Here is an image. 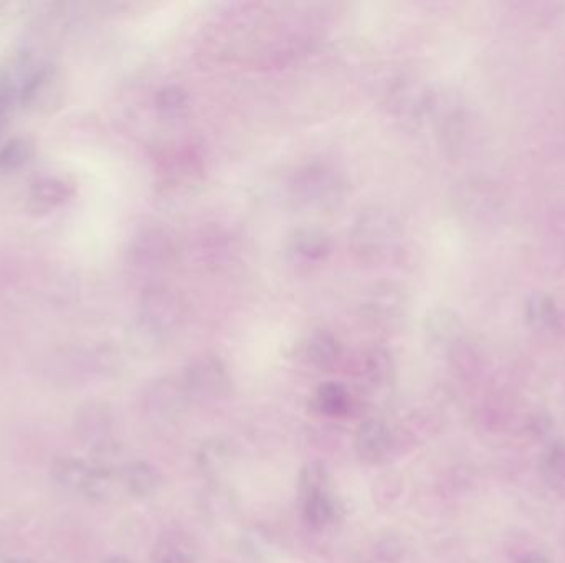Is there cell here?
Instances as JSON below:
<instances>
[{"label":"cell","mask_w":565,"mask_h":563,"mask_svg":"<svg viewBox=\"0 0 565 563\" xmlns=\"http://www.w3.org/2000/svg\"><path fill=\"white\" fill-rule=\"evenodd\" d=\"M532 326L552 327L557 321L556 304L546 294H534L526 308Z\"/></svg>","instance_id":"obj_23"},{"label":"cell","mask_w":565,"mask_h":563,"mask_svg":"<svg viewBox=\"0 0 565 563\" xmlns=\"http://www.w3.org/2000/svg\"><path fill=\"white\" fill-rule=\"evenodd\" d=\"M341 346L338 339L326 331L314 332L306 344V357L314 367L329 369L338 362Z\"/></svg>","instance_id":"obj_15"},{"label":"cell","mask_w":565,"mask_h":563,"mask_svg":"<svg viewBox=\"0 0 565 563\" xmlns=\"http://www.w3.org/2000/svg\"><path fill=\"white\" fill-rule=\"evenodd\" d=\"M352 245L364 261L377 265L394 263L404 250L402 228L390 213L382 210L362 213L352 232Z\"/></svg>","instance_id":"obj_1"},{"label":"cell","mask_w":565,"mask_h":563,"mask_svg":"<svg viewBox=\"0 0 565 563\" xmlns=\"http://www.w3.org/2000/svg\"><path fill=\"white\" fill-rule=\"evenodd\" d=\"M121 488L134 497H148L161 486V474L146 461H134L119 469Z\"/></svg>","instance_id":"obj_10"},{"label":"cell","mask_w":565,"mask_h":563,"mask_svg":"<svg viewBox=\"0 0 565 563\" xmlns=\"http://www.w3.org/2000/svg\"><path fill=\"white\" fill-rule=\"evenodd\" d=\"M184 387L189 395L199 400H219L227 397L232 388V380L219 357L205 354L190 362Z\"/></svg>","instance_id":"obj_2"},{"label":"cell","mask_w":565,"mask_h":563,"mask_svg":"<svg viewBox=\"0 0 565 563\" xmlns=\"http://www.w3.org/2000/svg\"><path fill=\"white\" fill-rule=\"evenodd\" d=\"M301 511L304 522L313 530L326 529L336 517V506L329 491L301 497Z\"/></svg>","instance_id":"obj_13"},{"label":"cell","mask_w":565,"mask_h":563,"mask_svg":"<svg viewBox=\"0 0 565 563\" xmlns=\"http://www.w3.org/2000/svg\"><path fill=\"white\" fill-rule=\"evenodd\" d=\"M75 197V185L65 177L42 176L30 184L29 209L35 213H50L62 209Z\"/></svg>","instance_id":"obj_6"},{"label":"cell","mask_w":565,"mask_h":563,"mask_svg":"<svg viewBox=\"0 0 565 563\" xmlns=\"http://www.w3.org/2000/svg\"><path fill=\"white\" fill-rule=\"evenodd\" d=\"M433 98L427 86L417 80H399L389 93V109L395 118L418 121L432 108Z\"/></svg>","instance_id":"obj_5"},{"label":"cell","mask_w":565,"mask_h":563,"mask_svg":"<svg viewBox=\"0 0 565 563\" xmlns=\"http://www.w3.org/2000/svg\"><path fill=\"white\" fill-rule=\"evenodd\" d=\"M105 563H131V560L126 559L123 555H113L110 559H106Z\"/></svg>","instance_id":"obj_31"},{"label":"cell","mask_w":565,"mask_h":563,"mask_svg":"<svg viewBox=\"0 0 565 563\" xmlns=\"http://www.w3.org/2000/svg\"><path fill=\"white\" fill-rule=\"evenodd\" d=\"M118 486H121L119 471L106 468V466H98V468L90 469L81 493L93 501H108Z\"/></svg>","instance_id":"obj_17"},{"label":"cell","mask_w":565,"mask_h":563,"mask_svg":"<svg viewBox=\"0 0 565 563\" xmlns=\"http://www.w3.org/2000/svg\"><path fill=\"white\" fill-rule=\"evenodd\" d=\"M4 563H34V562H32V560L29 559H10V560H5Z\"/></svg>","instance_id":"obj_32"},{"label":"cell","mask_w":565,"mask_h":563,"mask_svg":"<svg viewBox=\"0 0 565 563\" xmlns=\"http://www.w3.org/2000/svg\"><path fill=\"white\" fill-rule=\"evenodd\" d=\"M354 446L359 458L366 463H380L392 448L389 426L380 420H367L356 431Z\"/></svg>","instance_id":"obj_8"},{"label":"cell","mask_w":565,"mask_h":563,"mask_svg":"<svg viewBox=\"0 0 565 563\" xmlns=\"http://www.w3.org/2000/svg\"><path fill=\"white\" fill-rule=\"evenodd\" d=\"M228 448L222 441H209L200 448L199 464L207 474H219L228 463Z\"/></svg>","instance_id":"obj_25"},{"label":"cell","mask_w":565,"mask_h":563,"mask_svg":"<svg viewBox=\"0 0 565 563\" xmlns=\"http://www.w3.org/2000/svg\"><path fill=\"white\" fill-rule=\"evenodd\" d=\"M169 253H171V248L164 235L148 230L136 237L129 256H131V265L136 270L152 271L164 266L169 258Z\"/></svg>","instance_id":"obj_9"},{"label":"cell","mask_w":565,"mask_h":563,"mask_svg":"<svg viewBox=\"0 0 565 563\" xmlns=\"http://www.w3.org/2000/svg\"><path fill=\"white\" fill-rule=\"evenodd\" d=\"M12 103H14V96L0 83V131L4 128L5 118H7Z\"/></svg>","instance_id":"obj_29"},{"label":"cell","mask_w":565,"mask_h":563,"mask_svg":"<svg viewBox=\"0 0 565 563\" xmlns=\"http://www.w3.org/2000/svg\"><path fill=\"white\" fill-rule=\"evenodd\" d=\"M326 491H329V478L324 464H306L300 474V496L306 497Z\"/></svg>","instance_id":"obj_24"},{"label":"cell","mask_w":565,"mask_h":563,"mask_svg":"<svg viewBox=\"0 0 565 563\" xmlns=\"http://www.w3.org/2000/svg\"><path fill=\"white\" fill-rule=\"evenodd\" d=\"M34 144L29 139L15 138L0 147V172H15L29 164Z\"/></svg>","instance_id":"obj_20"},{"label":"cell","mask_w":565,"mask_h":563,"mask_svg":"<svg viewBox=\"0 0 565 563\" xmlns=\"http://www.w3.org/2000/svg\"><path fill=\"white\" fill-rule=\"evenodd\" d=\"M90 469V466L81 459L63 456V458H57L53 461L52 478L63 488L73 489V491H80L81 493Z\"/></svg>","instance_id":"obj_18"},{"label":"cell","mask_w":565,"mask_h":563,"mask_svg":"<svg viewBox=\"0 0 565 563\" xmlns=\"http://www.w3.org/2000/svg\"><path fill=\"white\" fill-rule=\"evenodd\" d=\"M542 473L552 488L565 489V441H556L547 448Z\"/></svg>","instance_id":"obj_21"},{"label":"cell","mask_w":565,"mask_h":563,"mask_svg":"<svg viewBox=\"0 0 565 563\" xmlns=\"http://www.w3.org/2000/svg\"><path fill=\"white\" fill-rule=\"evenodd\" d=\"M181 308L174 294L166 289H149L141 299L139 321L143 331L152 339H162L177 326Z\"/></svg>","instance_id":"obj_3"},{"label":"cell","mask_w":565,"mask_h":563,"mask_svg":"<svg viewBox=\"0 0 565 563\" xmlns=\"http://www.w3.org/2000/svg\"><path fill=\"white\" fill-rule=\"evenodd\" d=\"M366 374L372 384L385 387L394 380V360L385 349H372L366 359Z\"/></svg>","instance_id":"obj_22"},{"label":"cell","mask_w":565,"mask_h":563,"mask_svg":"<svg viewBox=\"0 0 565 563\" xmlns=\"http://www.w3.org/2000/svg\"><path fill=\"white\" fill-rule=\"evenodd\" d=\"M460 317L452 309L438 308L428 317V334L442 344H453L461 336Z\"/></svg>","instance_id":"obj_19"},{"label":"cell","mask_w":565,"mask_h":563,"mask_svg":"<svg viewBox=\"0 0 565 563\" xmlns=\"http://www.w3.org/2000/svg\"><path fill=\"white\" fill-rule=\"evenodd\" d=\"M328 250V238L313 230H301L291 238L290 253L295 256L296 261L318 263L328 255Z\"/></svg>","instance_id":"obj_16"},{"label":"cell","mask_w":565,"mask_h":563,"mask_svg":"<svg viewBox=\"0 0 565 563\" xmlns=\"http://www.w3.org/2000/svg\"><path fill=\"white\" fill-rule=\"evenodd\" d=\"M76 433L86 445L103 450L111 436V413L101 403H88L76 413Z\"/></svg>","instance_id":"obj_7"},{"label":"cell","mask_w":565,"mask_h":563,"mask_svg":"<svg viewBox=\"0 0 565 563\" xmlns=\"http://www.w3.org/2000/svg\"><path fill=\"white\" fill-rule=\"evenodd\" d=\"M187 103H189V98H187L186 91H182L177 86H167L157 98V106L161 109L162 114H166L169 118L184 113Z\"/></svg>","instance_id":"obj_27"},{"label":"cell","mask_w":565,"mask_h":563,"mask_svg":"<svg viewBox=\"0 0 565 563\" xmlns=\"http://www.w3.org/2000/svg\"><path fill=\"white\" fill-rule=\"evenodd\" d=\"M295 195L311 207H329L341 199V180L334 171L323 166L306 167L296 176Z\"/></svg>","instance_id":"obj_4"},{"label":"cell","mask_w":565,"mask_h":563,"mask_svg":"<svg viewBox=\"0 0 565 563\" xmlns=\"http://www.w3.org/2000/svg\"><path fill=\"white\" fill-rule=\"evenodd\" d=\"M313 407L326 417H344L351 407V398L346 388L336 382L319 385L314 393Z\"/></svg>","instance_id":"obj_14"},{"label":"cell","mask_w":565,"mask_h":563,"mask_svg":"<svg viewBox=\"0 0 565 563\" xmlns=\"http://www.w3.org/2000/svg\"><path fill=\"white\" fill-rule=\"evenodd\" d=\"M516 563H552V560L541 552H529V554H524Z\"/></svg>","instance_id":"obj_30"},{"label":"cell","mask_w":565,"mask_h":563,"mask_svg":"<svg viewBox=\"0 0 565 563\" xmlns=\"http://www.w3.org/2000/svg\"><path fill=\"white\" fill-rule=\"evenodd\" d=\"M551 426L552 420L549 415H546V413H534V415L528 418V422H526V431H528L529 435L539 438V436H544L546 433H549Z\"/></svg>","instance_id":"obj_28"},{"label":"cell","mask_w":565,"mask_h":563,"mask_svg":"<svg viewBox=\"0 0 565 563\" xmlns=\"http://www.w3.org/2000/svg\"><path fill=\"white\" fill-rule=\"evenodd\" d=\"M186 393L184 385L181 387L169 379L159 380L149 388L146 405H148L149 412L154 413L157 417H176L186 403Z\"/></svg>","instance_id":"obj_11"},{"label":"cell","mask_w":565,"mask_h":563,"mask_svg":"<svg viewBox=\"0 0 565 563\" xmlns=\"http://www.w3.org/2000/svg\"><path fill=\"white\" fill-rule=\"evenodd\" d=\"M400 304H402V298L399 294L390 288H385L372 294L371 299L367 301V308L371 309L372 316L382 319V317L392 316L397 311H402Z\"/></svg>","instance_id":"obj_26"},{"label":"cell","mask_w":565,"mask_h":563,"mask_svg":"<svg viewBox=\"0 0 565 563\" xmlns=\"http://www.w3.org/2000/svg\"><path fill=\"white\" fill-rule=\"evenodd\" d=\"M197 547L189 535L171 532L162 535L152 550V563H195Z\"/></svg>","instance_id":"obj_12"}]
</instances>
